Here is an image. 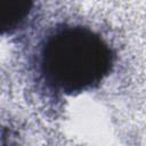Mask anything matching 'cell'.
<instances>
[{
	"label": "cell",
	"mask_w": 146,
	"mask_h": 146,
	"mask_svg": "<svg viewBox=\"0 0 146 146\" xmlns=\"http://www.w3.org/2000/svg\"><path fill=\"white\" fill-rule=\"evenodd\" d=\"M112 54L107 44L84 27H65L52 34L42 49V72L54 87L66 92L99 83L108 73Z\"/></svg>",
	"instance_id": "obj_1"
},
{
	"label": "cell",
	"mask_w": 146,
	"mask_h": 146,
	"mask_svg": "<svg viewBox=\"0 0 146 146\" xmlns=\"http://www.w3.org/2000/svg\"><path fill=\"white\" fill-rule=\"evenodd\" d=\"M32 6L30 1L0 0V33L17 27L30 14Z\"/></svg>",
	"instance_id": "obj_2"
}]
</instances>
